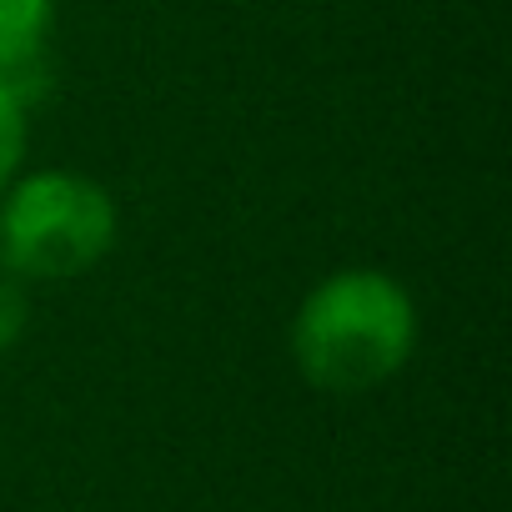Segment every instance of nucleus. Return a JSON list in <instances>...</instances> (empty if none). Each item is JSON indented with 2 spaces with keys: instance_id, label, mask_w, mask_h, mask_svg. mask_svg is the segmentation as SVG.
<instances>
[{
  "instance_id": "nucleus-1",
  "label": "nucleus",
  "mask_w": 512,
  "mask_h": 512,
  "mask_svg": "<svg viewBox=\"0 0 512 512\" xmlns=\"http://www.w3.org/2000/svg\"><path fill=\"white\" fill-rule=\"evenodd\" d=\"M417 322L407 292L382 272H337L297 312L292 352L312 387L367 392L412 352Z\"/></svg>"
},
{
  "instance_id": "nucleus-2",
  "label": "nucleus",
  "mask_w": 512,
  "mask_h": 512,
  "mask_svg": "<svg viewBox=\"0 0 512 512\" xmlns=\"http://www.w3.org/2000/svg\"><path fill=\"white\" fill-rule=\"evenodd\" d=\"M116 236L111 196L71 171H41L21 181L0 211V251L21 277L61 282L96 267Z\"/></svg>"
},
{
  "instance_id": "nucleus-3",
  "label": "nucleus",
  "mask_w": 512,
  "mask_h": 512,
  "mask_svg": "<svg viewBox=\"0 0 512 512\" xmlns=\"http://www.w3.org/2000/svg\"><path fill=\"white\" fill-rule=\"evenodd\" d=\"M51 0H0V91L31 106L46 91Z\"/></svg>"
},
{
  "instance_id": "nucleus-4",
  "label": "nucleus",
  "mask_w": 512,
  "mask_h": 512,
  "mask_svg": "<svg viewBox=\"0 0 512 512\" xmlns=\"http://www.w3.org/2000/svg\"><path fill=\"white\" fill-rule=\"evenodd\" d=\"M21 151H26V106L0 91V181L16 171Z\"/></svg>"
},
{
  "instance_id": "nucleus-5",
  "label": "nucleus",
  "mask_w": 512,
  "mask_h": 512,
  "mask_svg": "<svg viewBox=\"0 0 512 512\" xmlns=\"http://www.w3.org/2000/svg\"><path fill=\"white\" fill-rule=\"evenodd\" d=\"M21 317H26V302L11 282H0V347H11L16 332H21Z\"/></svg>"
}]
</instances>
